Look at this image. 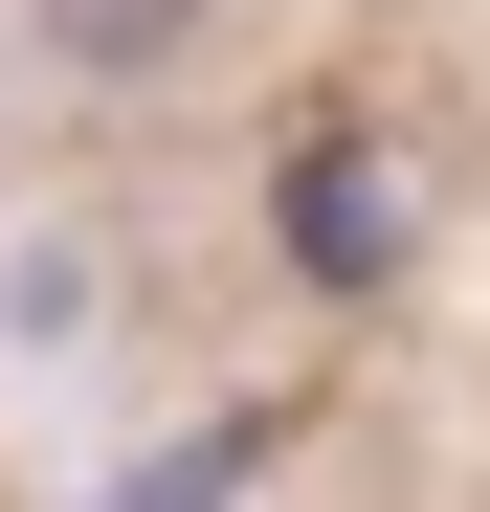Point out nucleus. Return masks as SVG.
<instances>
[{
	"mask_svg": "<svg viewBox=\"0 0 490 512\" xmlns=\"http://www.w3.org/2000/svg\"><path fill=\"white\" fill-rule=\"evenodd\" d=\"M290 245H312V290H379V268H401V179H379L357 134L290 156Z\"/></svg>",
	"mask_w": 490,
	"mask_h": 512,
	"instance_id": "1",
	"label": "nucleus"
},
{
	"mask_svg": "<svg viewBox=\"0 0 490 512\" xmlns=\"http://www.w3.org/2000/svg\"><path fill=\"white\" fill-rule=\"evenodd\" d=\"M45 45H67V67H112V90H156V67L201 45V0H45Z\"/></svg>",
	"mask_w": 490,
	"mask_h": 512,
	"instance_id": "2",
	"label": "nucleus"
}]
</instances>
